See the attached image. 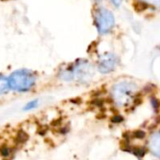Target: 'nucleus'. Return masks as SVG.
<instances>
[{"label":"nucleus","mask_w":160,"mask_h":160,"mask_svg":"<svg viewBox=\"0 0 160 160\" xmlns=\"http://www.w3.org/2000/svg\"><path fill=\"white\" fill-rule=\"evenodd\" d=\"M132 154L135 155L139 158H142L146 155V149L143 147H134Z\"/></svg>","instance_id":"nucleus-9"},{"label":"nucleus","mask_w":160,"mask_h":160,"mask_svg":"<svg viewBox=\"0 0 160 160\" xmlns=\"http://www.w3.org/2000/svg\"><path fill=\"white\" fill-rule=\"evenodd\" d=\"M118 63V58L115 54L111 52H106L99 57L98 61V69L102 73L112 72Z\"/></svg>","instance_id":"nucleus-3"},{"label":"nucleus","mask_w":160,"mask_h":160,"mask_svg":"<svg viewBox=\"0 0 160 160\" xmlns=\"http://www.w3.org/2000/svg\"><path fill=\"white\" fill-rule=\"evenodd\" d=\"M8 79L10 90L16 93L30 92L37 83L36 74L29 69H18L12 72Z\"/></svg>","instance_id":"nucleus-1"},{"label":"nucleus","mask_w":160,"mask_h":160,"mask_svg":"<svg viewBox=\"0 0 160 160\" xmlns=\"http://www.w3.org/2000/svg\"><path fill=\"white\" fill-rule=\"evenodd\" d=\"M132 133H133V137H134V139L143 140V139L145 138V136H146V133H145L143 130H142V129L134 130V131H132Z\"/></svg>","instance_id":"nucleus-13"},{"label":"nucleus","mask_w":160,"mask_h":160,"mask_svg":"<svg viewBox=\"0 0 160 160\" xmlns=\"http://www.w3.org/2000/svg\"><path fill=\"white\" fill-rule=\"evenodd\" d=\"M99 115H104V113H99ZM98 118H100V119H102V118H105V116H98Z\"/></svg>","instance_id":"nucleus-19"},{"label":"nucleus","mask_w":160,"mask_h":160,"mask_svg":"<svg viewBox=\"0 0 160 160\" xmlns=\"http://www.w3.org/2000/svg\"><path fill=\"white\" fill-rule=\"evenodd\" d=\"M150 102L153 107V110L155 112H158L160 111V100L156 97H150Z\"/></svg>","instance_id":"nucleus-10"},{"label":"nucleus","mask_w":160,"mask_h":160,"mask_svg":"<svg viewBox=\"0 0 160 160\" xmlns=\"http://www.w3.org/2000/svg\"><path fill=\"white\" fill-rule=\"evenodd\" d=\"M105 104V100L99 98H95L90 101V105L93 106L94 108H98V109H103Z\"/></svg>","instance_id":"nucleus-8"},{"label":"nucleus","mask_w":160,"mask_h":160,"mask_svg":"<svg viewBox=\"0 0 160 160\" xmlns=\"http://www.w3.org/2000/svg\"><path fill=\"white\" fill-rule=\"evenodd\" d=\"M155 123H157L158 125H160V114L157 115V117L155 118Z\"/></svg>","instance_id":"nucleus-18"},{"label":"nucleus","mask_w":160,"mask_h":160,"mask_svg":"<svg viewBox=\"0 0 160 160\" xmlns=\"http://www.w3.org/2000/svg\"><path fill=\"white\" fill-rule=\"evenodd\" d=\"M111 122L113 124H120V123L124 122V117L120 114H114L111 118Z\"/></svg>","instance_id":"nucleus-14"},{"label":"nucleus","mask_w":160,"mask_h":160,"mask_svg":"<svg viewBox=\"0 0 160 160\" xmlns=\"http://www.w3.org/2000/svg\"><path fill=\"white\" fill-rule=\"evenodd\" d=\"M39 106V99H32L30 101H28L24 106H23V109L22 111L23 112H30V111H33L35 109H37L38 107Z\"/></svg>","instance_id":"nucleus-7"},{"label":"nucleus","mask_w":160,"mask_h":160,"mask_svg":"<svg viewBox=\"0 0 160 160\" xmlns=\"http://www.w3.org/2000/svg\"><path fill=\"white\" fill-rule=\"evenodd\" d=\"M70 102L75 103V104H80V103H82V98H72V99H70Z\"/></svg>","instance_id":"nucleus-16"},{"label":"nucleus","mask_w":160,"mask_h":160,"mask_svg":"<svg viewBox=\"0 0 160 160\" xmlns=\"http://www.w3.org/2000/svg\"><path fill=\"white\" fill-rule=\"evenodd\" d=\"M141 1L145 5H149L160 9V0H141Z\"/></svg>","instance_id":"nucleus-12"},{"label":"nucleus","mask_w":160,"mask_h":160,"mask_svg":"<svg viewBox=\"0 0 160 160\" xmlns=\"http://www.w3.org/2000/svg\"><path fill=\"white\" fill-rule=\"evenodd\" d=\"M95 22L99 34H107L112 31L115 24V19L111 10L105 8H98L95 13Z\"/></svg>","instance_id":"nucleus-2"},{"label":"nucleus","mask_w":160,"mask_h":160,"mask_svg":"<svg viewBox=\"0 0 160 160\" xmlns=\"http://www.w3.org/2000/svg\"><path fill=\"white\" fill-rule=\"evenodd\" d=\"M58 132L60 133V134H63V135H65V134H67V133H68L69 132V128H68V126H60L59 128H58Z\"/></svg>","instance_id":"nucleus-15"},{"label":"nucleus","mask_w":160,"mask_h":160,"mask_svg":"<svg viewBox=\"0 0 160 160\" xmlns=\"http://www.w3.org/2000/svg\"><path fill=\"white\" fill-rule=\"evenodd\" d=\"M13 154H14V149L8 144H3L0 147V155L5 159H9L13 156Z\"/></svg>","instance_id":"nucleus-5"},{"label":"nucleus","mask_w":160,"mask_h":160,"mask_svg":"<svg viewBox=\"0 0 160 160\" xmlns=\"http://www.w3.org/2000/svg\"><path fill=\"white\" fill-rule=\"evenodd\" d=\"M10 90L8 79L5 77L4 75L0 74V97L8 94V92Z\"/></svg>","instance_id":"nucleus-4"},{"label":"nucleus","mask_w":160,"mask_h":160,"mask_svg":"<svg viewBox=\"0 0 160 160\" xmlns=\"http://www.w3.org/2000/svg\"><path fill=\"white\" fill-rule=\"evenodd\" d=\"M159 49H160V48H159Z\"/></svg>","instance_id":"nucleus-20"},{"label":"nucleus","mask_w":160,"mask_h":160,"mask_svg":"<svg viewBox=\"0 0 160 160\" xmlns=\"http://www.w3.org/2000/svg\"><path fill=\"white\" fill-rule=\"evenodd\" d=\"M157 86L156 84H152V83H148L147 85L144 86L143 88V92L144 94H154L157 91Z\"/></svg>","instance_id":"nucleus-11"},{"label":"nucleus","mask_w":160,"mask_h":160,"mask_svg":"<svg viewBox=\"0 0 160 160\" xmlns=\"http://www.w3.org/2000/svg\"><path fill=\"white\" fill-rule=\"evenodd\" d=\"M112 3H113V5L114 6H116V7H119L120 6V4H121V2H122V0H111Z\"/></svg>","instance_id":"nucleus-17"},{"label":"nucleus","mask_w":160,"mask_h":160,"mask_svg":"<svg viewBox=\"0 0 160 160\" xmlns=\"http://www.w3.org/2000/svg\"><path fill=\"white\" fill-rule=\"evenodd\" d=\"M28 140V135L25 131L23 130H20L16 133L14 141L16 145H22L26 142V141Z\"/></svg>","instance_id":"nucleus-6"}]
</instances>
